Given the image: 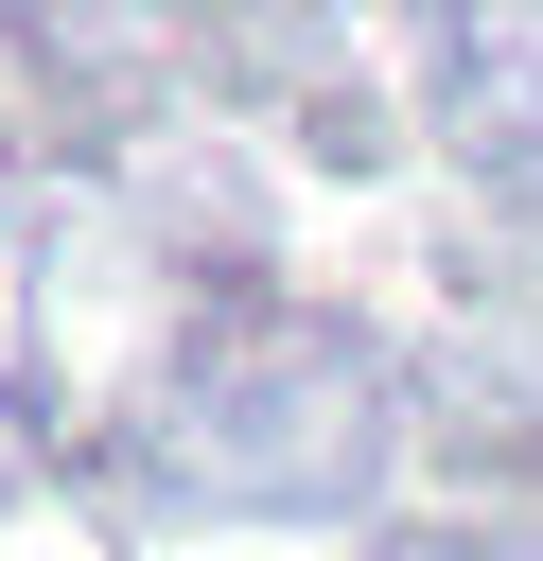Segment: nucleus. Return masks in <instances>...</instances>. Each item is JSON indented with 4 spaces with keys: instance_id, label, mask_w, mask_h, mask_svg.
Returning a JSON list of instances; mask_svg holds the SVG:
<instances>
[]
</instances>
